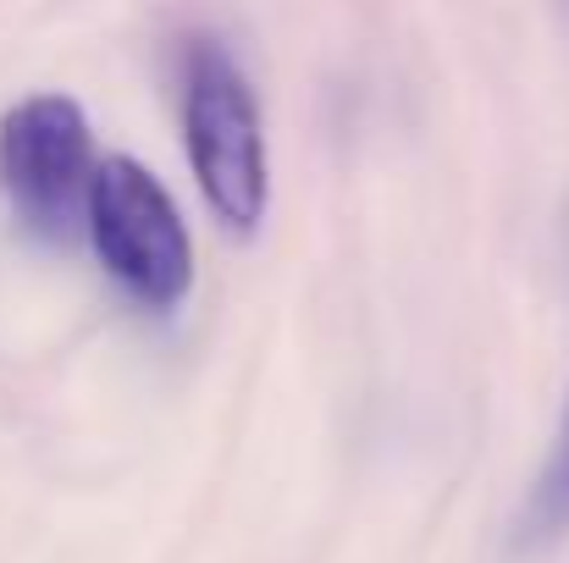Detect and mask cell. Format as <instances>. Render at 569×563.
<instances>
[{
  "mask_svg": "<svg viewBox=\"0 0 569 563\" xmlns=\"http://www.w3.org/2000/svg\"><path fill=\"white\" fill-rule=\"evenodd\" d=\"M89 243L111 282L144 310H172L193 288V238L167 183L133 155H106L89 193Z\"/></svg>",
  "mask_w": 569,
  "mask_h": 563,
  "instance_id": "obj_2",
  "label": "cell"
},
{
  "mask_svg": "<svg viewBox=\"0 0 569 563\" xmlns=\"http://www.w3.org/2000/svg\"><path fill=\"white\" fill-rule=\"evenodd\" d=\"M183 139H189V167L199 178V193L210 215L227 232H254L266 215V133H260V105L243 78V67L216 44L193 39L189 72H183Z\"/></svg>",
  "mask_w": 569,
  "mask_h": 563,
  "instance_id": "obj_1",
  "label": "cell"
},
{
  "mask_svg": "<svg viewBox=\"0 0 569 563\" xmlns=\"http://www.w3.org/2000/svg\"><path fill=\"white\" fill-rule=\"evenodd\" d=\"M569 531V403L565 420H559V442L531 486V503L520 514V542H553Z\"/></svg>",
  "mask_w": 569,
  "mask_h": 563,
  "instance_id": "obj_4",
  "label": "cell"
},
{
  "mask_svg": "<svg viewBox=\"0 0 569 563\" xmlns=\"http://www.w3.org/2000/svg\"><path fill=\"white\" fill-rule=\"evenodd\" d=\"M94 172L100 161L78 100L28 94L0 117V188L33 238L72 243L78 227L89 232Z\"/></svg>",
  "mask_w": 569,
  "mask_h": 563,
  "instance_id": "obj_3",
  "label": "cell"
}]
</instances>
